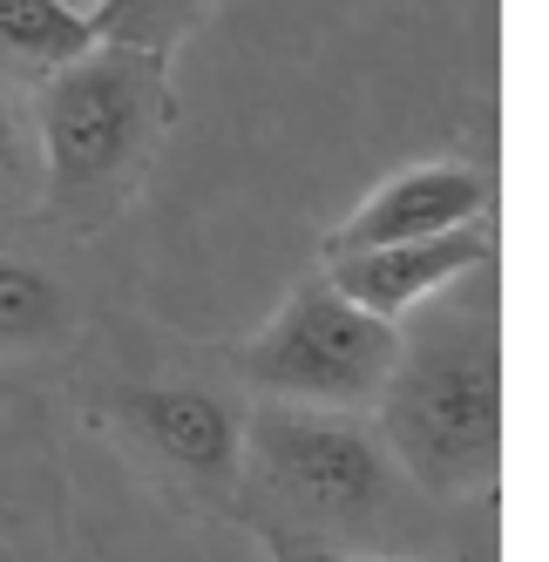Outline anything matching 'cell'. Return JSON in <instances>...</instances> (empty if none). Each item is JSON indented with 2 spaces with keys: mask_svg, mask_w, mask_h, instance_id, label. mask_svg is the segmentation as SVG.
Instances as JSON below:
<instances>
[{
  "mask_svg": "<svg viewBox=\"0 0 549 562\" xmlns=\"http://www.w3.org/2000/svg\"><path fill=\"white\" fill-rule=\"evenodd\" d=\"M495 265L414 305L401 352L373 400L394 468L435 502L489 495L502 474V305Z\"/></svg>",
  "mask_w": 549,
  "mask_h": 562,
  "instance_id": "1",
  "label": "cell"
},
{
  "mask_svg": "<svg viewBox=\"0 0 549 562\" xmlns=\"http://www.w3.org/2000/svg\"><path fill=\"white\" fill-rule=\"evenodd\" d=\"M27 109L42 143V204L75 237H96L136 204L149 164L177 130L170 55L96 42L42 75Z\"/></svg>",
  "mask_w": 549,
  "mask_h": 562,
  "instance_id": "2",
  "label": "cell"
},
{
  "mask_svg": "<svg viewBox=\"0 0 549 562\" xmlns=\"http://www.w3.org/2000/svg\"><path fill=\"white\" fill-rule=\"evenodd\" d=\"M407 488L414 481L394 468L367 414L292 407V400H258L245 414L238 495H251L271 542L394 555Z\"/></svg>",
  "mask_w": 549,
  "mask_h": 562,
  "instance_id": "3",
  "label": "cell"
},
{
  "mask_svg": "<svg viewBox=\"0 0 549 562\" xmlns=\"http://www.w3.org/2000/svg\"><path fill=\"white\" fill-rule=\"evenodd\" d=\"M401 318H380L352 305L333 278H299L285 305L265 318V333L245 346V386L258 400H292V407H333V414H373V400L394 373Z\"/></svg>",
  "mask_w": 549,
  "mask_h": 562,
  "instance_id": "4",
  "label": "cell"
},
{
  "mask_svg": "<svg viewBox=\"0 0 549 562\" xmlns=\"http://www.w3.org/2000/svg\"><path fill=\"white\" fill-rule=\"evenodd\" d=\"M115 434L183 495H204L217 508L238 502L245 468V414L224 393L204 386H123L109 407Z\"/></svg>",
  "mask_w": 549,
  "mask_h": 562,
  "instance_id": "5",
  "label": "cell"
},
{
  "mask_svg": "<svg viewBox=\"0 0 549 562\" xmlns=\"http://www.w3.org/2000/svg\"><path fill=\"white\" fill-rule=\"evenodd\" d=\"M495 265V231L482 224H455L435 237H414V245H373V251H326V278L380 318H407L421 299H435L441 285L468 271Z\"/></svg>",
  "mask_w": 549,
  "mask_h": 562,
  "instance_id": "6",
  "label": "cell"
},
{
  "mask_svg": "<svg viewBox=\"0 0 549 562\" xmlns=\"http://www.w3.org/2000/svg\"><path fill=\"white\" fill-rule=\"evenodd\" d=\"M495 211V183L475 164H407L373 196L352 204V217L333 231L326 251H373V245H414L455 224H482Z\"/></svg>",
  "mask_w": 549,
  "mask_h": 562,
  "instance_id": "7",
  "label": "cell"
},
{
  "mask_svg": "<svg viewBox=\"0 0 549 562\" xmlns=\"http://www.w3.org/2000/svg\"><path fill=\"white\" fill-rule=\"evenodd\" d=\"M96 48V21L68 0H0V75L8 82H42L61 61Z\"/></svg>",
  "mask_w": 549,
  "mask_h": 562,
  "instance_id": "8",
  "label": "cell"
},
{
  "mask_svg": "<svg viewBox=\"0 0 549 562\" xmlns=\"http://www.w3.org/2000/svg\"><path fill=\"white\" fill-rule=\"evenodd\" d=\"M224 0H96V42H130L149 55H177Z\"/></svg>",
  "mask_w": 549,
  "mask_h": 562,
  "instance_id": "9",
  "label": "cell"
},
{
  "mask_svg": "<svg viewBox=\"0 0 549 562\" xmlns=\"http://www.w3.org/2000/svg\"><path fill=\"white\" fill-rule=\"evenodd\" d=\"M61 285L21 258H0V346H42L61 333Z\"/></svg>",
  "mask_w": 549,
  "mask_h": 562,
  "instance_id": "10",
  "label": "cell"
},
{
  "mask_svg": "<svg viewBox=\"0 0 549 562\" xmlns=\"http://www.w3.org/2000/svg\"><path fill=\"white\" fill-rule=\"evenodd\" d=\"M0 204H42V143L21 82L0 75Z\"/></svg>",
  "mask_w": 549,
  "mask_h": 562,
  "instance_id": "11",
  "label": "cell"
},
{
  "mask_svg": "<svg viewBox=\"0 0 549 562\" xmlns=\"http://www.w3.org/2000/svg\"><path fill=\"white\" fill-rule=\"evenodd\" d=\"M279 562H407V555H339V549H305V542H279Z\"/></svg>",
  "mask_w": 549,
  "mask_h": 562,
  "instance_id": "12",
  "label": "cell"
},
{
  "mask_svg": "<svg viewBox=\"0 0 549 562\" xmlns=\"http://www.w3.org/2000/svg\"><path fill=\"white\" fill-rule=\"evenodd\" d=\"M68 8H82V14H96V0H68Z\"/></svg>",
  "mask_w": 549,
  "mask_h": 562,
  "instance_id": "13",
  "label": "cell"
}]
</instances>
